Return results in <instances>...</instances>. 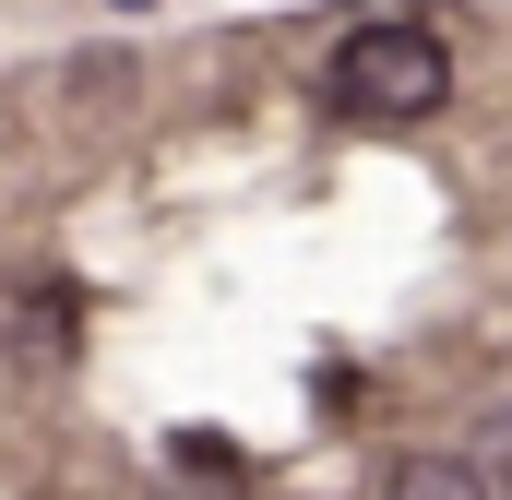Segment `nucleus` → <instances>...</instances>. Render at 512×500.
<instances>
[{
	"label": "nucleus",
	"mask_w": 512,
	"mask_h": 500,
	"mask_svg": "<svg viewBox=\"0 0 512 500\" xmlns=\"http://www.w3.org/2000/svg\"><path fill=\"white\" fill-rule=\"evenodd\" d=\"M322 96H334L346 120H441V108H453V48L417 24V0H382V12L334 48Z\"/></svg>",
	"instance_id": "f257e3e1"
},
{
	"label": "nucleus",
	"mask_w": 512,
	"mask_h": 500,
	"mask_svg": "<svg viewBox=\"0 0 512 500\" xmlns=\"http://www.w3.org/2000/svg\"><path fill=\"white\" fill-rule=\"evenodd\" d=\"M108 12H155V0H108Z\"/></svg>",
	"instance_id": "7ed1b4c3"
},
{
	"label": "nucleus",
	"mask_w": 512,
	"mask_h": 500,
	"mask_svg": "<svg viewBox=\"0 0 512 500\" xmlns=\"http://www.w3.org/2000/svg\"><path fill=\"white\" fill-rule=\"evenodd\" d=\"M382 500H501V489H489V477H477L465 453H405Z\"/></svg>",
	"instance_id": "f03ea898"
}]
</instances>
